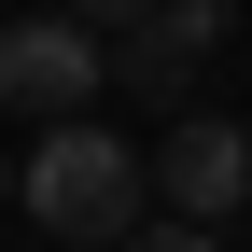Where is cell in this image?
I'll return each instance as SVG.
<instances>
[{"instance_id": "277c9868", "label": "cell", "mask_w": 252, "mask_h": 252, "mask_svg": "<svg viewBox=\"0 0 252 252\" xmlns=\"http://www.w3.org/2000/svg\"><path fill=\"white\" fill-rule=\"evenodd\" d=\"M210 42H224V0H154L140 28H112V70L140 84V98H182Z\"/></svg>"}, {"instance_id": "52a82bcc", "label": "cell", "mask_w": 252, "mask_h": 252, "mask_svg": "<svg viewBox=\"0 0 252 252\" xmlns=\"http://www.w3.org/2000/svg\"><path fill=\"white\" fill-rule=\"evenodd\" d=\"M0 196H14V168H0Z\"/></svg>"}, {"instance_id": "6da1fadb", "label": "cell", "mask_w": 252, "mask_h": 252, "mask_svg": "<svg viewBox=\"0 0 252 252\" xmlns=\"http://www.w3.org/2000/svg\"><path fill=\"white\" fill-rule=\"evenodd\" d=\"M14 196H28L42 238H126V224H140V140H112L98 112H56L42 140H28Z\"/></svg>"}, {"instance_id": "8992f818", "label": "cell", "mask_w": 252, "mask_h": 252, "mask_svg": "<svg viewBox=\"0 0 252 252\" xmlns=\"http://www.w3.org/2000/svg\"><path fill=\"white\" fill-rule=\"evenodd\" d=\"M70 14H84V28H98V42H112V28H140L154 0H70Z\"/></svg>"}, {"instance_id": "7a4b0ae2", "label": "cell", "mask_w": 252, "mask_h": 252, "mask_svg": "<svg viewBox=\"0 0 252 252\" xmlns=\"http://www.w3.org/2000/svg\"><path fill=\"white\" fill-rule=\"evenodd\" d=\"M98 84H112V42H98V28H84V14H14V28H0V98H14V112H98Z\"/></svg>"}, {"instance_id": "3957f363", "label": "cell", "mask_w": 252, "mask_h": 252, "mask_svg": "<svg viewBox=\"0 0 252 252\" xmlns=\"http://www.w3.org/2000/svg\"><path fill=\"white\" fill-rule=\"evenodd\" d=\"M140 182L182 210V224H224V210L252 196V126H210V112H196V126H168V140L140 154Z\"/></svg>"}, {"instance_id": "5b68a950", "label": "cell", "mask_w": 252, "mask_h": 252, "mask_svg": "<svg viewBox=\"0 0 252 252\" xmlns=\"http://www.w3.org/2000/svg\"><path fill=\"white\" fill-rule=\"evenodd\" d=\"M98 252H224L210 224H140V238H98Z\"/></svg>"}]
</instances>
